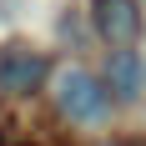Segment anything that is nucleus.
I'll return each instance as SVG.
<instances>
[{"label":"nucleus","instance_id":"1","mask_svg":"<svg viewBox=\"0 0 146 146\" xmlns=\"http://www.w3.org/2000/svg\"><path fill=\"white\" fill-rule=\"evenodd\" d=\"M50 101H56V111L66 121H76V126H106L111 111H116L106 81L91 76L86 66H60V71L50 76Z\"/></svg>","mask_w":146,"mask_h":146},{"label":"nucleus","instance_id":"2","mask_svg":"<svg viewBox=\"0 0 146 146\" xmlns=\"http://www.w3.org/2000/svg\"><path fill=\"white\" fill-rule=\"evenodd\" d=\"M45 81V56L30 45H5L0 50V91L5 96H25Z\"/></svg>","mask_w":146,"mask_h":146},{"label":"nucleus","instance_id":"3","mask_svg":"<svg viewBox=\"0 0 146 146\" xmlns=\"http://www.w3.org/2000/svg\"><path fill=\"white\" fill-rule=\"evenodd\" d=\"M96 25L111 45H131L141 30V10H136V0H96Z\"/></svg>","mask_w":146,"mask_h":146},{"label":"nucleus","instance_id":"4","mask_svg":"<svg viewBox=\"0 0 146 146\" xmlns=\"http://www.w3.org/2000/svg\"><path fill=\"white\" fill-rule=\"evenodd\" d=\"M106 91H111V101H136L141 96V60H136V50H116L111 56Z\"/></svg>","mask_w":146,"mask_h":146}]
</instances>
